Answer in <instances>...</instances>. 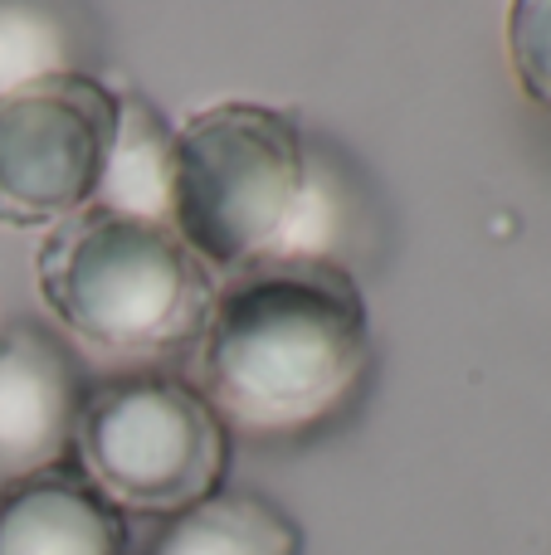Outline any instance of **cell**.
I'll return each mask as SVG.
<instances>
[{"mask_svg": "<svg viewBox=\"0 0 551 555\" xmlns=\"http://www.w3.org/2000/svg\"><path fill=\"white\" fill-rule=\"evenodd\" d=\"M508 59L523 93L551 113V0H517L508 10Z\"/></svg>", "mask_w": 551, "mask_h": 555, "instance_id": "11", "label": "cell"}, {"mask_svg": "<svg viewBox=\"0 0 551 555\" xmlns=\"http://www.w3.org/2000/svg\"><path fill=\"white\" fill-rule=\"evenodd\" d=\"M371 371V312L337 259L230 273L195 341V390L230 434L293 439L342 414Z\"/></svg>", "mask_w": 551, "mask_h": 555, "instance_id": "1", "label": "cell"}, {"mask_svg": "<svg viewBox=\"0 0 551 555\" xmlns=\"http://www.w3.org/2000/svg\"><path fill=\"white\" fill-rule=\"evenodd\" d=\"M117 137V93L59 68L0 98V224L54 230L88 210Z\"/></svg>", "mask_w": 551, "mask_h": 555, "instance_id": "5", "label": "cell"}, {"mask_svg": "<svg viewBox=\"0 0 551 555\" xmlns=\"http://www.w3.org/2000/svg\"><path fill=\"white\" fill-rule=\"evenodd\" d=\"M332 195L289 113L215 103L176 127L171 230L215 278L264 259H332Z\"/></svg>", "mask_w": 551, "mask_h": 555, "instance_id": "2", "label": "cell"}, {"mask_svg": "<svg viewBox=\"0 0 551 555\" xmlns=\"http://www.w3.org/2000/svg\"><path fill=\"white\" fill-rule=\"evenodd\" d=\"M68 68V44L54 15L25 5H0V98Z\"/></svg>", "mask_w": 551, "mask_h": 555, "instance_id": "10", "label": "cell"}, {"mask_svg": "<svg viewBox=\"0 0 551 555\" xmlns=\"http://www.w3.org/2000/svg\"><path fill=\"white\" fill-rule=\"evenodd\" d=\"M171 176H176V127L146 98L117 93V137L93 205L132 220L171 224Z\"/></svg>", "mask_w": 551, "mask_h": 555, "instance_id": "8", "label": "cell"}, {"mask_svg": "<svg viewBox=\"0 0 551 555\" xmlns=\"http://www.w3.org/2000/svg\"><path fill=\"white\" fill-rule=\"evenodd\" d=\"M234 434L181 375L132 371L78 404L74 468L123 517H181L225 488Z\"/></svg>", "mask_w": 551, "mask_h": 555, "instance_id": "4", "label": "cell"}, {"mask_svg": "<svg viewBox=\"0 0 551 555\" xmlns=\"http://www.w3.org/2000/svg\"><path fill=\"white\" fill-rule=\"evenodd\" d=\"M0 555H127V517L59 463L0 488Z\"/></svg>", "mask_w": 551, "mask_h": 555, "instance_id": "7", "label": "cell"}, {"mask_svg": "<svg viewBox=\"0 0 551 555\" xmlns=\"http://www.w3.org/2000/svg\"><path fill=\"white\" fill-rule=\"evenodd\" d=\"M35 287L88 351L156 361L201 341L220 278L171 224L88 205L44 234Z\"/></svg>", "mask_w": 551, "mask_h": 555, "instance_id": "3", "label": "cell"}, {"mask_svg": "<svg viewBox=\"0 0 551 555\" xmlns=\"http://www.w3.org/2000/svg\"><path fill=\"white\" fill-rule=\"evenodd\" d=\"M152 555H303V531L279 502L220 488L166 521Z\"/></svg>", "mask_w": 551, "mask_h": 555, "instance_id": "9", "label": "cell"}, {"mask_svg": "<svg viewBox=\"0 0 551 555\" xmlns=\"http://www.w3.org/2000/svg\"><path fill=\"white\" fill-rule=\"evenodd\" d=\"M84 385L54 336L0 332V488L68 463Z\"/></svg>", "mask_w": 551, "mask_h": 555, "instance_id": "6", "label": "cell"}]
</instances>
